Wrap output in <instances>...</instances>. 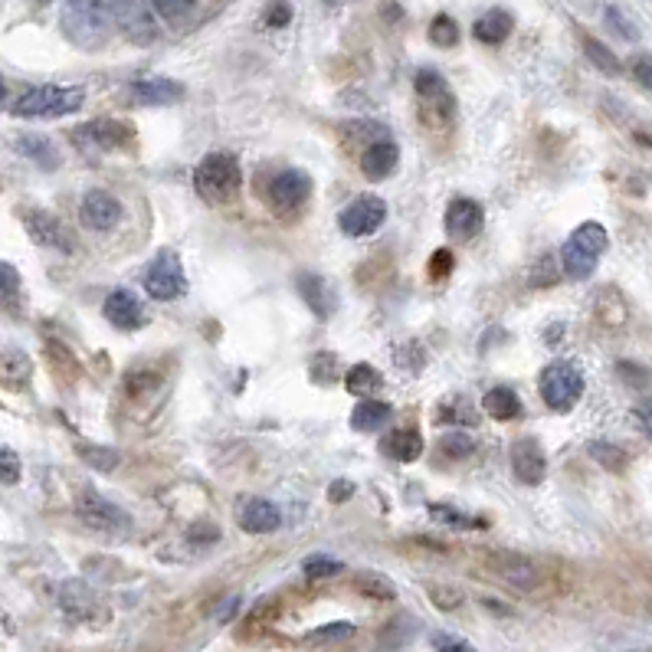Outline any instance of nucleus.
Listing matches in <instances>:
<instances>
[{
  "label": "nucleus",
  "instance_id": "obj_1",
  "mask_svg": "<svg viewBox=\"0 0 652 652\" xmlns=\"http://www.w3.org/2000/svg\"><path fill=\"white\" fill-rule=\"evenodd\" d=\"M194 187L210 207L230 204V200H236V194H240V187H243L240 161H236L233 154H227V151L207 154V158L200 161L197 171H194Z\"/></svg>",
  "mask_w": 652,
  "mask_h": 652
},
{
  "label": "nucleus",
  "instance_id": "obj_2",
  "mask_svg": "<svg viewBox=\"0 0 652 652\" xmlns=\"http://www.w3.org/2000/svg\"><path fill=\"white\" fill-rule=\"evenodd\" d=\"M479 571L489 574L492 580H499L505 587H515L521 594H538L548 584V571L521 554H505V551H485L479 561Z\"/></svg>",
  "mask_w": 652,
  "mask_h": 652
},
{
  "label": "nucleus",
  "instance_id": "obj_3",
  "mask_svg": "<svg viewBox=\"0 0 652 652\" xmlns=\"http://www.w3.org/2000/svg\"><path fill=\"white\" fill-rule=\"evenodd\" d=\"M115 7L118 0H66L63 27L69 40H76L79 46H96L105 37Z\"/></svg>",
  "mask_w": 652,
  "mask_h": 652
},
{
  "label": "nucleus",
  "instance_id": "obj_4",
  "mask_svg": "<svg viewBox=\"0 0 652 652\" xmlns=\"http://www.w3.org/2000/svg\"><path fill=\"white\" fill-rule=\"evenodd\" d=\"M86 89L82 86H37L23 92L14 105V115L20 118H63L82 109Z\"/></svg>",
  "mask_w": 652,
  "mask_h": 652
},
{
  "label": "nucleus",
  "instance_id": "obj_5",
  "mask_svg": "<svg viewBox=\"0 0 652 652\" xmlns=\"http://www.w3.org/2000/svg\"><path fill=\"white\" fill-rule=\"evenodd\" d=\"M580 394H584V374L574 364L554 361L541 371V397L551 410L567 413L580 400Z\"/></svg>",
  "mask_w": 652,
  "mask_h": 652
},
{
  "label": "nucleus",
  "instance_id": "obj_6",
  "mask_svg": "<svg viewBox=\"0 0 652 652\" xmlns=\"http://www.w3.org/2000/svg\"><path fill=\"white\" fill-rule=\"evenodd\" d=\"M135 138V128L122 122V118H96V122H86L73 128V141L82 151H118L125 148L128 141Z\"/></svg>",
  "mask_w": 652,
  "mask_h": 652
},
{
  "label": "nucleus",
  "instance_id": "obj_7",
  "mask_svg": "<svg viewBox=\"0 0 652 652\" xmlns=\"http://www.w3.org/2000/svg\"><path fill=\"white\" fill-rule=\"evenodd\" d=\"M145 292L151 299H161V302H171V299H181L187 292V276H184V266L177 253L164 250L154 256V263L145 272Z\"/></svg>",
  "mask_w": 652,
  "mask_h": 652
},
{
  "label": "nucleus",
  "instance_id": "obj_8",
  "mask_svg": "<svg viewBox=\"0 0 652 652\" xmlns=\"http://www.w3.org/2000/svg\"><path fill=\"white\" fill-rule=\"evenodd\" d=\"M417 96L423 102V115L430 118L433 125L453 122L456 99H453V92H449V86L443 82L440 73H433V69H420V73H417Z\"/></svg>",
  "mask_w": 652,
  "mask_h": 652
},
{
  "label": "nucleus",
  "instance_id": "obj_9",
  "mask_svg": "<svg viewBox=\"0 0 652 652\" xmlns=\"http://www.w3.org/2000/svg\"><path fill=\"white\" fill-rule=\"evenodd\" d=\"M387 220V204L381 197L374 194H364L358 200H351V204L341 210L338 217V227L345 230L348 236H371L384 227Z\"/></svg>",
  "mask_w": 652,
  "mask_h": 652
},
{
  "label": "nucleus",
  "instance_id": "obj_10",
  "mask_svg": "<svg viewBox=\"0 0 652 652\" xmlns=\"http://www.w3.org/2000/svg\"><path fill=\"white\" fill-rule=\"evenodd\" d=\"M308 194H312V177H308L305 171H279L276 177H272V184H269V204L276 213H292V210H299Z\"/></svg>",
  "mask_w": 652,
  "mask_h": 652
},
{
  "label": "nucleus",
  "instance_id": "obj_11",
  "mask_svg": "<svg viewBox=\"0 0 652 652\" xmlns=\"http://www.w3.org/2000/svg\"><path fill=\"white\" fill-rule=\"evenodd\" d=\"M76 508H79V518L96 531H112V528H125L128 525V515L122 512V508L112 505L109 499H102L96 489L82 492Z\"/></svg>",
  "mask_w": 652,
  "mask_h": 652
},
{
  "label": "nucleus",
  "instance_id": "obj_12",
  "mask_svg": "<svg viewBox=\"0 0 652 652\" xmlns=\"http://www.w3.org/2000/svg\"><path fill=\"white\" fill-rule=\"evenodd\" d=\"M79 220L86 223L89 230L105 233V230L118 227V220H122V204H118V197L105 194V191H89L79 204Z\"/></svg>",
  "mask_w": 652,
  "mask_h": 652
},
{
  "label": "nucleus",
  "instance_id": "obj_13",
  "mask_svg": "<svg viewBox=\"0 0 652 652\" xmlns=\"http://www.w3.org/2000/svg\"><path fill=\"white\" fill-rule=\"evenodd\" d=\"M23 227H27V233L40 246H53V250L73 253V236H69V230L53 217V213H46V210H23Z\"/></svg>",
  "mask_w": 652,
  "mask_h": 652
},
{
  "label": "nucleus",
  "instance_id": "obj_14",
  "mask_svg": "<svg viewBox=\"0 0 652 652\" xmlns=\"http://www.w3.org/2000/svg\"><path fill=\"white\" fill-rule=\"evenodd\" d=\"M102 312L115 328H122V331L145 325V305H141V299L132 289H115L109 299H105Z\"/></svg>",
  "mask_w": 652,
  "mask_h": 652
},
{
  "label": "nucleus",
  "instance_id": "obj_15",
  "mask_svg": "<svg viewBox=\"0 0 652 652\" xmlns=\"http://www.w3.org/2000/svg\"><path fill=\"white\" fill-rule=\"evenodd\" d=\"M236 521L250 535H269V531L282 525V512L266 499H243L240 508H236Z\"/></svg>",
  "mask_w": 652,
  "mask_h": 652
},
{
  "label": "nucleus",
  "instance_id": "obj_16",
  "mask_svg": "<svg viewBox=\"0 0 652 652\" xmlns=\"http://www.w3.org/2000/svg\"><path fill=\"white\" fill-rule=\"evenodd\" d=\"M512 472L518 482L525 485H538L548 472V459H544V449L535 440H518L512 446Z\"/></svg>",
  "mask_w": 652,
  "mask_h": 652
},
{
  "label": "nucleus",
  "instance_id": "obj_17",
  "mask_svg": "<svg viewBox=\"0 0 652 652\" xmlns=\"http://www.w3.org/2000/svg\"><path fill=\"white\" fill-rule=\"evenodd\" d=\"M482 204L469 197H459L449 204L446 210V233L453 236V240H472L479 230H482Z\"/></svg>",
  "mask_w": 652,
  "mask_h": 652
},
{
  "label": "nucleus",
  "instance_id": "obj_18",
  "mask_svg": "<svg viewBox=\"0 0 652 652\" xmlns=\"http://www.w3.org/2000/svg\"><path fill=\"white\" fill-rule=\"evenodd\" d=\"M397 164H400V148L394 145V141H377V145L364 151L361 171H364L367 181H384V177L397 171Z\"/></svg>",
  "mask_w": 652,
  "mask_h": 652
},
{
  "label": "nucleus",
  "instance_id": "obj_19",
  "mask_svg": "<svg viewBox=\"0 0 652 652\" xmlns=\"http://www.w3.org/2000/svg\"><path fill=\"white\" fill-rule=\"evenodd\" d=\"M132 99L138 105H171L184 99V86L174 79H138L132 82Z\"/></svg>",
  "mask_w": 652,
  "mask_h": 652
},
{
  "label": "nucleus",
  "instance_id": "obj_20",
  "mask_svg": "<svg viewBox=\"0 0 652 652\" xmlns=\"http://www.w3.org/2000/svg\"><path fill=\"white\" fill-rule=\"evenodd\" d=\"M59 603H63V610L73 616V620H79V623H89L92 613L102 607L99 597L92 594L86 584H79V580H73V584L63 587V594H59Z\"/></svg>",
  "mask_w": 652,
  "mask_h": 652
},
{
  "label": "nucleus",
  "instance_id": "obj_21",
  "mask_svg": "<svg viewBox=\"0 0 652 652\" xmlns=\"http://www.w3.org/2000/svg\"><path fill=\"white\" fill-rule=\"evenodd\" d=\"M381 449L397 462H417L423 456V436L417 430H390L381 440Z\"/></svg>",
  "mask_w": 652,
  "mask_h": 652
},
{
  "label": "nucleus",
  "instance_id": "obj_22",
  "mask_svg": "<svg viewBox=\"0 0 652 652\" xmlns=\"http://www.w3.org/2000/svg\"><path fill=\"white\" fill-rule=\"evenodd\" d=\"M299 289H302V299L318 318H328L338 308L335 292H331V286L322 276H299Z\"/></svg>",
  "mask_w": 652,
  "mask_h": 652
},
{
  "label": "nucleus",
  "instance_id": "obj_23",
  "mask_svg": "<svg viewBox=\"0 0 652 652\" xmlns=\"http://www.w3.org/2000/svg\"><path fill=\"white\" fill-rule=\"evenodd\" d=\"M508 33H512V14H505V10H489V14H482L476 20V27H472V37L479 43H489V46H499L508 40Z\"/></svg>",
  "mask_w": 652,
  "mask_h": 652
},
{
  "label": "nucleus",
  "instance_id": "obj_24",
  "mask_svg": "<svg viewBox=\"0 0 652 652\" xmlns=\"http://www.w3.org/2000/svg\"><path fill=\"white\" fill-rule=\"evenodd\" d=\"M390 417H394L390 403H384V400H361L358 407H354V413H351V426L358 433H374V430H381L384 423H390Z\"/></svg>",
  "mask_w": 652,
  "mask_h": 652
},
{
  "label": "nucleus",
  "instance_id": "obj_25",
  "mask_svg": "<svg viewBox=\"0 0 652 652\" xmlns=\"http://www.w3.org/2000/svg\"><path fill=\"white\" fill-rule=\"evenodd\" d=\"M482 410L489 413L492 420H515L521 417V400L512 387H492L489 394L482 397Z\"/></svg>",
  "mask_w": 652,
  "mask_h": 652
},
{
  "label": "nucleus",
  "instance_id": "obj_26",
  "mask_svg": "<svg viewBox=\"0 0 652 652\" xmlns=\"http://www.w3.org/2000/svg\"><path fill=\"white\" fill-rule=\"evenodd\" d=\"M597 259H600V256L580 250L574 240H567V243L561 246V266H564V272H567L571 279H587V276H594Z\"/></svg>",
  "mask_w": 652,
  "mask_h": 652
},
{
  "label": "nucleus",
  "instance_id": "obj_27",
  "mask_svg": "<svg viewBox=\"0 0 652 652\" xmlns=\"http://www.w3.org/2000/svg\"><path fill=\"white\" fill-rule=\"evenodd\" d=\"M381 384H384V377L377 374L371 364H354L345 374V387L354 397H374V390H381Z\"/></svg>",
  "mask_w": 652,
  "mask_h": 652
},
{
  "label": "nucleus",
  "instance_id": "obj_28",
  "mask_svg": "<svg viewBox=\"0 0 652 652\" xmlns=\"http://www.w3.org/2000/svg\"><path fill=\"white\" fill-rule=\"evenodd\" d=\"M17 151L27 154V158H33V161L40 164V168H56V164H59L56 148H53L46 138H40V135H23V138H17Z\"/></svg>",
  "mask_w": 652,
  "mask_h": 652
},
{
  "label": "nucleus",
  "instance_id": "obj_29",
  "mask_svg": "<svg viewBox=\"0 0 652 652\" xmlns=\"http://www.w3.org/2000/svg\"><path fill=\"white\" fill-rule=\"evenodd\" d=\"M571 240L580 246V250H587V253H594V256H603V250H607V243H610V236L607 230L600 227V223H584V227H577L571 233Z\"/></svg>",
  "mask_w": 652,
  "mask_h": 652
},
{
  "label": "nucleus",
  "instance_id": "obj_30",
  "mask_svg": "<svg viewBox=\"0 0 652 652\" xmlns=\"http://www.w3.org/2000/svg\"><path fill=\"white\" fill-rule=\"evenodd\" d=\"M0 381L10 387H23L30 381V361L20 351H10L0 358Z\"/></svg>",
  "mask_w": 652,
  "mask_h": 652
},
{
  "label": "nucleus",
  "instance_id": "obj_31",
  "mask_svg": "<svg viewBox=\"0 0 652 652\" xmlns=\"http://www.w3.org/2000/svg\"><path fill=\"white\" fill-rule=\"evenodd\" d=\"M341 571H345V564H341V561H331V557H322V554L308 557V561L302 564V574H305L308 580H328V577H338Z\"/></svg>",
  "mask_w": 652,
  "mask_h": 652
},
{
  "label": "nucleus",
  "instance_id": "obj_32",
  "mask_svg": "<svg viewBox=\"0 0 652 652\" xmlns=\"http://www.w3.org/2000/svg\"><path fill=\"white\" fill-rule=\"evenodd\" d=\"M584 50H587V59L600 69V73H607V76H616V73H620V59H616L603 43H597V40H584Z\"/></svg>",
  "mask_w": 652,
  "mask_h": 652
},
{
  "label": "nucleus",
  "instance_id": "obj_33",
  "mask_svg": "<svg viewBox=\"0 0 652 652\" xmlns=\"http://www.w3.org/2000/svg\"><path fill=\"white\" fill-rule=\"evenodd\" d=\"M430 40L436 43V46H456V40H459V30H456V20L449 17V14H440V17H433V23H430Z\"/></svg>",
  "mask_w": 652,
  "mask_h": 652
},
{
  "label": "nucleus",
  "instance_id": "obj_34",
  "mask_svg": "<svg viewBox=\"0 0 652 652\" xmlns=\"http://www.w3.org/2000/svg\"><path fill=\"white\" fill-rule=\"evenodd\" d=\"M430 515H433L436 521H443V525H449V528H466V531H472V528H482V525H485V521H479V518H469V515L456 512V508H443V505H433Z\"/></svg>",
  "mask_w": 652,
  "mask_h": 652
},
{
  "label": "nucleus",
  "instance_id": "obj_35",
  "mask_svg": "<svg viewBox=\"0 0 652 652\" xmlns=\"http://www.w3.org/2000/svg\"><path fill=\"white\" fill-rule=\"evenodd\" d=\"M440 449L453 459H466L472 456V449H476V440H472L469 433H446L440 440Z\"/></svg>",
  "mask_w": 652,
  "mask_h": 652
},
{
  "label": "nucleus",
  "instance_id": "obj_36",
  "mask_svg": "<svg viewBox=\"0 0 652 652\" xmlns=\"http://www.w3.org/2000/svg\"><path fill=\"white\" fill-rule=\"evenodd\" d=\"M17 295H20V272L0 259V302L4 305L17 302Z\"/></svg>",
  "mask_w": 652,
  "mask_h": 652
},
{
  "label": "nucleus",
  "instance_id": "obj_37",
  "mask_svg": "<svg viewBox=\"0 0 652 652\" xmlns=\"http://www.w3.org/2000/svg\"><path fill=\"white\" fill-rule=\"evenodd\" d=\"M354 636V623H328L318 626V630L308 636V643H341V639Z\"/></svg>",
  "mask_w": 652,
  "mask_h": 652
},
{
  "label": "nucleus",
  "instance_id": "obj_38",
  "mask_svg": "<svg viewBox=\"0 0 652 652\" xmlns=\"http://www.w3.org/2000/svg\"><path fill=\"white\" fill-rule=\"evenodd\" d=\"M358 587L364 590L367 597H374V600H390V597H394V587H390V580L381 577V574H361L358 577Z\"/></svg>",
  "mask_w": 652,
  "mask_h": 652
},
{
  "label": "nucleus",
  "instance_id": "obj_39",
  "mask_svg": "<svg viewBox=\"0 0 652 652\" xmlns=\"http://www.w3.org/2000/svg\"><path fill=\"white\" fill-rule=\"evenodd\" d=\"M154 4V14L164 17V20H181L187 10L194 7V0H151Z\"/></svg>",
  "mask_w": 652,
  "mask_h": 652
},
{
  "label": "nucleus",
  "instance_id": "obj_40",
  "mask_svg": "<svg viewBox=\"0 0 652 652\" xmlns=\"http://www.w3.org/2000/svg\"><path fill=\"white\" fill-rule=\"evenodd\" d=\"M17 479H20V456L14 453V449L0 446V482L14 485Z\"/></svg>",
  "mask_w": 652,
  "mask_h": 652
},
{
  "label": "nucleus",
  "instance_id": "obj_41",
  "mask_svg": "<svg viewBox=\"0 0 652 652\" xmlns=\"http://www.w3.org/2000/svg\"><path fill=\"white\" fill-rule=\"evenodd\" d=\"M79 456L89 459L96 469H112L115 462H118V453H112V449H102V446H82Z\"/></svg>",
  "mask_w": 652,
  "mask_h": 652
},
{
  "label": "nucleus",
  "instance_id": "obj_42",
  "mask_svg": "<svg viewBox=\"0 0 652 652\" xmlns=\"http://www.w3.org/2000/svg\"><path fill=\"white\" fill-rule=\"evenodd\" d=\"M590 456L600 459L607 469H623V466H626V459H623L620 449H616V446H607V443H594V446H590Z\"/></svg>",
  "mask_w": 652,
  "mask_h": 652
},
{
  "label": "nucleus",
  "instance_id": "obj_43",
  "mask_svg": "<svg viewBox=\"0 0 652 652\" xmlns=\"http://www.w3.org/2000/svg\"><path fill=\"white\" fill-rule=\"evenodd\" d=\"M430 597H433V603H436V607H440V610H456L459 603H462V590L433 584V587H430Z\"/></svg>",
  "mask_w": 652,
  "mask_h": 652
},
{
  "label": "nucleus",
  "instance_id": "obj_44",
  "mask_svg": "<svg viewBox=\"0 0 652 652\" xmlns=\"http://www.w3.org/2000/svg\"><path fill=\"white\" fill-rule=\"evenodd\" d=\"M449 272H453V253H449V250H436L433 259H430V276L433 279H446Z\"/></svg>",
  "mask_w": 652,
  "mask_h": 652
},
{
  "label": "nucleus",
  "instance_id": "obj_45",
  "mask_svg": "<svg viewBox=\"0 0 652 652\" xmlns=\"http://www.w3.org/2000/svg\"><path fill=\"white\" fill-rule=\"evenodd\" d=\"M633 76H636L639 86H646L652 92V53H643V56L633 59Z\"/></svg>",
  "mask_w": 652,
  "mask_h": 652
},
{
  "label": "nucleus",
  "instance_id": "obj_46",
  "mask_svg": "<svg viewBox=\"0 0 652 652\" xmlns=\"http://www.w3.org/2000/svg\"><path fill=\"white\" fill-rule=\"evenodd\" d=\"M292 17V10L286 0H272V10H266V23L269 27H286Z\"/></svg>",
  "mask_w": 652,
  "mask_h": 652
},
{
  "label": "nucleus",
  "instance_id": "obj_47",
  "mask_svg": "<svg viewBox=\"0 0 652 652\" xmlns=\"http://www.w3.org/2000/svg\"><path fill=\"white\" fill-rule=\"evenodd\" d=\"M433 646L436 649H459V652H469L472 649L466 639H456V636H446V633H433Z\"/></svg>",
  "mask_w": 652,
  "mask_h": 652
},
{
  "label": "nucleus",
  "instance_id": "obj_48",
  "mask_svg": "<svg viewBox=\"0 0 652 652\" xmlns=\"http://www.w3.org/2000/svg\"><path fill=\"white\" fill-rule=\"evenodd\" d=\"M351 492H354V485L351 482H345V479H338V482H331V492H328V499L335 502V505H341L345 499H351Z\"/></svg>",
  "mask_w": 652,
  "mask_h": 652
},
{
  "label": "nucleus",
  "instance_id": "obj_49",
  "mask_svg": "<svg viewBox=\"0 0 652 652\" xmlns=\"http://www.w3.org/2000/svg\"><path fill=\"white\" fill-rule=\"evenodd\" d=\"M636 423H639V430L646 433V440H652V400L636 410Z\"/></svg>",
  "mask_w": 652,
  "mask_h": 652
},
{
  "label": "nucleus",
  "instance_id": "obj_50",
  "mask_svg": "<svg viewBox=\"0 0 652 652\" xmlns=\"http://www.w3.org/2000/svg\"><path fill=\"white\" fill-rule=\"evenodd\" d=\"M607 20H613L616 27H620V33H623L626 40H633V37H636V30H633L630 23H626V20L620 17V10H616V7H610V10H607Z\"/></svg>",
  "mask_w": 652,
  "mask_h": 652
},
{
  "label": "nucleus",
  "instance_id": "obj_51",
  "mask_svg": "<svg viewBox=\"0 0 652 652\" xmlns=\"http://www.w3.org/2000/svg\"><path fill=\"white\" fill-rule=\"evenodd\" d=\"M236 603H240V600H236V597H230L227 603H223V610H220V616H217V620H220V623H227V620H230V616L236 613Z\"/></svg>",
  "mask_w": 652,
  "mask_h": 652
},
{
  "label": "nucleus",
  "instance_id": "obj_52",
  "mask_svg": "<svg viewBox=\"0 0 652 652\" xmlns=\"http://www.w3.org/2000/svg\"><path fill=\"white\" fill-rule=\"evenodd\" d=\"M4 99H7V82H4V76H0V105H4Z\"/></svg>",
  "mask_w": 652,
  "mask_h": 652
},
{
  "label": "nucleus",
  "instance_id": "obj_53",
  "mask_svg": "<svg viewBox=\"0 0 652 652\" xmlns=\"http://www.w3.org/2000/svg\"><path fill=\"white\" fill-rule=\"evenodd\" d=\"M40 4H46V0H40Z\"/></svg>",
  "mask_w": 652,
  "mask_h": 652
}]
</instances>
